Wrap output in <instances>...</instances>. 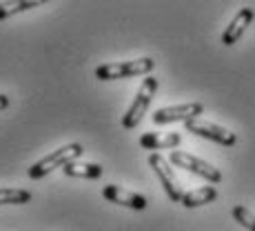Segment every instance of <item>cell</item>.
<instances>
[{
    "instance_id": "1",
    "label": "cell",
    "mask_w": 255,
    "mask_h": 231,
    "mask_svg": "<svg viewBox=\"0 0 255 231\" xmlns=\"http://www.w3.org/2000/svg\"><path fill=\"white\" fill-rule=\"evenodd\" d=\"M82 154H85V147H82L80 142H71V145H65V147H60V149L51 151V154L45 156L42 160H38L36 165L29 167L27 176H29L31 180H42L45 176L51 174V171L65 169L69 162H76Z\"/></svg>"
},
{
    "instance_id": "2",
    "label": "cell",
    "mask_w": 255,
    "mask_h": 231,
    "mask_svg": "<svg viewBox=\"0 0 255 231\" xmlns=\"http://www.w3.org/2000/svg\"><path fill=\"white\" fill-rule=\"evenodd\" d=\"M155 62L153 58H138V60H125V62H105L96 69L98 80H120V78H133V76H149L153 71Z\"/></svg>"
},
{
    "instance_id": "3",
    "label": "cell",
    "mask_w": 255,
    "mask_h": 231,
    "mask_svg": "<svg viewBox=\"0 0 255 231\" xmlns=\"http://www.w3.org/2000/svg\"><path fill=\"white\" fill-rule=\"evenodd\" d=\"M155 91H158V78L146 76L144 80L140 82V89L135 93L133 102H131L129 109L122 116V127H125V129H135V127L140 125L144 114L149 111V105H151V100H153Z\"/></svg>"
},
{
    "instance_id": "4",
    "label": "cell",
    "mask_w": 255,
    "mask_h": 231,
    "mask_svg": "<svg viewBox=\"0 0 255 231\" xmlns=\"http://www.w3.org/2000/svg\"><path fill=\"white\" fill-rule=\"evenodd\" d=\"M169 162H171V165H175L178 169H186L189 174L200 176V178H204L211 185H218L220 180H222V171L215 169L211 162L198 158V156H193V154H189V151L173 149L169 154Z\"/></svg>"
},
{
    "instance_id": "5",
    "label": "cell",
    "mask_w": 255,
    "mask_h": 231,
    "mask_svg": "<svg viewBox=\"0 0 255 231\" xmlns=\"http://www.w3.org/2000/svg\"><path fill=\"white\" fill-rule=\"evenodd\" d=\"M149 167L155 171V176H158L160 185H162V189L166 191L171 203H182L184 191H182V187H180V180L175 178V171L171 169V162L155 151V154L149 156Z\"/></svg>"
},
{
    "instance_id": "6",
    "label": "cell",
    "mask_w": 255,
    "mask_h": 231,
    "mask_svg": "<svg viewBox=\"0 0 255 231\" xmlns=\"http://www.w3.org/2000/svg\"><path fill=\"white\" fill-rule=\"evenodd\" d=\"M184 129L193 136H200L204 140H211V142H218L222 147H233L238 142V136L233 131L224 129V127L215 125V122H209V120H202V118H195V120H189L184 125Z\"/></svg>"
},
{
    "instance_id": "7",
    "label": "cell",
    "mask_w": 255,
    "mask_h": 231,
    "mask_svg": "<svg viewBox=\"0 0 255 231\" xmlns=\"http://www.w3.org/2000/svg\"><path fill=\"white\" fill-rule=\"evenodd\" d=\"M204 111V105L202 102H184V105H175V107H162L158 109L151 120L153 125H171V122H189V120H195L200 118Z\"/></svg>"
},
{
    "instance_id": "8",
    "label": "cell",
    "mask_w": 255,
    "mask_h": 231,
    "mask_svg": "<svg viewBox=\"0 0 255 231\" xmlns=\"http://www.w3.org/2000/svg\"><path fill=\"white\" fill-rule=\"evenodd\" d=\"M102 198L114 205H120V207L133 209V211H144L149 207V203H146V198L142 194H135V191H129L118 185H107L105 189H102Z\"/></svg>"
},
{
    "instance_id": "9",
    "label": "cell",
    "mask_w": 255,
    "mask_h": 231,
    "mask_svg": "<svg viewBox=\"0 0 255 231\" xmlns=\"http://www.w3.org/2000/svg\"><path fill=\"white\" fill-rule=\"evenodd\" d=\"M253 18H255V11H253L251 7H242V9H240V11L233 16V20L229 22V27L224 29V33H222V45L233 47L235 42H238L240 38L244 36V31L251 27Z\"/></svg>"
},
{
    "instance_id": "10",
    "label": "cell",
    "mask_w": 255,
    "mask_h": 231,
    "mask_svg": "<svg viewBox=\"0 0 255 231\" xmlns=\"http://www.w3.org/2000/svg\"><path fill=\"white\" fill-rule=\"evenodd\" d=\"M180 142H182V136L175 134V131H146V134L140 136V147L149 151H160V149H178Z\"/></svg>"
},
{
    "instance_id": "11",
    "label": "cell",
    "mask_w": 255,
    "mask_h": 231,
    "mask_svg": "<svg viewBox=\"0 0 255 231\" xmlns=\"http://www.w3.org/2000/svg\"><path fill=\"white\" fill-rule=\"evenodd\" d=\"M62 174L67 176V178H85V180H98L102 178V174H105V169H102L100 165H96V162H69V165L62 169Z\"/></svg>"
},
{
    "instance_id": "12",
    "label": "cell",
    "mask_w": 255,
    "mask_h": 231,
    "mask_svg": "<svg viewBox=\"0 0 255 231\" xmlns=\"http://www.w3.org/2000/svg\"><path fill=\"white\" fill-rule=\"evenodd\" d=\"M218 198V189L215 187H198V189H191L184 194L182 205L186 209H195V207H202V205H209Z\"/></svg>"
},
{
    "instance_id": "13",
    "label": "cell",
    "mask_w": 255,
    "mask_h": 231,
    "mask_svg": "<svg viewBox=\"0 0 255 231\" xmlns=\"http://www.w3.org/2000/svg\"><path fill=\"white\" fill-rule=\"evenodd\" d=\"M40 0H18V2H0V20L4 18H11L16 13H22V11H31V9H38L40 7Z\"/></svg>"
},
{
    "instance_id": "14",
    "label": "cell",
    "mask_w": 255,
    "mask_h": 231,
    "mask_svg": "<svg viewBox=\"0 0 255 231\" xmlns=\"http://www.w3.org/2000/svg\"><path fill=\"white\" fill-rule=\"evenodd\" d=\"M31 191L18 187H0V205H27L31 200Z\"/></svg>"
},
{
    "instance_id": "15",
    "label": "cell",
    "mask_w": 255,
    "mask_h": 231,
    "mask_svg": "<svg viewBox=\"0 0 255 231\" xmlns=\"http://www.w3.org/2000/svg\"><path fill=\"white\" fill-rule=\"evenodd\" d=\"M231 214H233L235 223H240L244 229H249V231H255V214H251L244 205H235Z\"/></svg>"
},
{
    "instance_id": "16",
    "label": "cell",
    "mask_w": 255,
    "mask_h": 231,
    "mask_svg": "<svg viewBox=\"0 0 255 231\" xmlns=\"http://www.w3.org/2000/svg\"><path fill=\"white\" fill-rule=\"evenodd\" d=\"M7 107H9V98L4 96V93H0V111L7 109Z\"/></svg>"
}]
</instances>
